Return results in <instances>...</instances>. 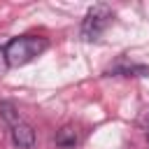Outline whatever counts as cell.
Listing matches in <instances>:
<instances>
[{
  "label": "cell",
  "instance_id": "7",
  "mask_svg": "<svg viewBox=\"0 0 149 149\" xmlns=\"http://www.w3.org/2000/svg\"><path fill=\"white\" fill-rule=\"evenodd\" d=\"M137 126L144 128V130L149 133V107H144V109L140 112V116H137Z\"/></svg>",
  "mask_w": 149,
  "mask_h": 149
},
{
  "label": "cell",
  "instance_id": "3",
  "mask_svg": "<svg viewBox=\"0 0 149 149\" xmlns=\"http://www.w3.org/2000/svg\"><path fill=\"white\" fill-rule=\"evenodd\" d=\"M9 133H12V142H14V147H19V149H33V144H35V130H33L30 123L19 121V123L12 126Z\"/></svg>",
  "mask_w": 149,
  "mask_h": 149
},
{
  "label": "cell",
  "instance_id": "9",
  "mask_svg": "<svg viewBox=\"0 0 149 149\" xmlns=\"http://www.w3.org/2000/svg\"><path fill=\"white\" fill-rule=\"evenodd\" d=\"M147 140H149V133H147Z\"/></svg>",
  "mask_w": 149,
  "mask_h": 149
},
{
  "label": "cell",
  "instance_id": "4",
  "mask_svg": "<svg viewBox=\"0 0 149 149\" xmlns=\"http://www.w3.org/2000/svg\"><path fill=\"white\" fill-rule=\"evenodd\" d=\"M77 142H79V135H77V128H72V126H63L56 133V144L58 147H74Z\"/></svg>",
  "mask_w": 149,
  "mask_h": 149
},
{
  "label": "cell",
  "instance_id": "5",
  "mask_svg": "<svg viewBox=\"0 0 149 149\" xmlns=\"http://www.w3.org/2000/svg\"><path fill=\"white\" fill-rule=\"evenodd\" d=\"M0 116H2L9 126H14V123L21 121V116H19V112H16V107H14V102H7V100L0 102Z\"/></svg>",
  "mask_w": 149,
  "mask_h": 149
},
{
  "label": "cell",
  "instance_id": "6",
  "mask_svg": "<svg viewBox=\"0 0 149 149\" xmlns=\"http://www.w3.org/2000/svg\"><path fill=\"white\" fill-rule=\"evenodd\" d=\"M109 72H116V74H135V77L149 74V70L142 68V65H114V68H109Z\"/></svg>",
  "mask_w": 149,
  "mask_h": 149
},
{
  "label": "cell",
  "instance_id": "1",
  "mask_svg": "<svg viewBox=\"0 0 149 149\" xmlns=\"http://www.w3.org/2000/svg\"><path fill=\"white\" fill-rule=\"evenodd\" d=\"M49 47L47 37H37V35H21L7 42L5 47V58L9 68H21L26 63H30L33 58H37L44 49Z\"/></svg>",
  "mask_w": 149,
  "mask_h": 149
},
{
  "label": "cell",
  "instance_id": "2",
  "mask_svg": "<svg viewBox=\"0 0 149 149\" xmlns=\"http://www.w3.org/2000/svg\"><path fill=\"white\" fill-rule=\"evenodd\" d=\"M112 19H114V14H112V9H109L107 5H95V7H91V9L86 12L84 21H81V37H84L86 42L98 40V37L105 33V28L112 23Z\"/></svg>",
  "mask_w": 149,
  "mask_h": 149
},
{
  "label": "cell",
  "instance_id": "8",
  "mask_svg": "<svg viewBox=\"0 0 149 149\" xmlns=\"http://www.w3.org/2000/svg\"><path fill=\"white\" fill-rule=\"evenodd\" d=\"M7 68H9V65H7V58H5V49L0 47V74H5Z\"/></svg>",
  "mask_w": 149,
  "mask_h": 149
}]
</instances>
